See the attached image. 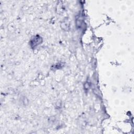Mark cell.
Instances as JSON below:
<instances>
[{
	"instance_id": "6da1fadb",
	"label": "cell",
	"mask_w": 134,
	"mask_h": 134,
	"mask_svg": "<svg viewBox=\"0 0 134 134\" xmlns=\"http://www.w3.org/2000/svg\"><path fill=\"white\" fill-rule=\"evenodd\" d=\"M42 39L40 37H39V36H36L31 40L30 41L31 46L32 47H35L37 45L40 44L42 42Z\"/></svg>"
}]
</instances>
